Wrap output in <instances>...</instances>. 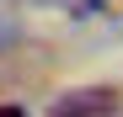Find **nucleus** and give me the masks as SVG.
Listing matches in <instances>:
<instances>
[{"label": "nucleus", "instance_id": "nucleus-2", "mask_svg": "<svg viewBox=\"0 0 123 117\" xmlns=\"http://www.w3.org/2000/svg\"><path fill=\"white\" fill-rule=\"evenodd\" d=\"M0 117H27V112L22 106H0Z\"/></svg>", "mask_w": 123, "mask_h": 117}, {"label": "nucleus", "instance_id": "nucleus-1", "mask_svg": "<svg viewBox=\"0 0 123 117\" xmlns=\"http://www.w3.org/2000/svg\"><path fill=\"white\" fill-rule=\"evenodd\" d=\"M112 112H118L112 85H80V90L54 96V106H48V117H112Z\"/></svg>", "mask_w": 123, "mask_h": 117}]
</instances>
